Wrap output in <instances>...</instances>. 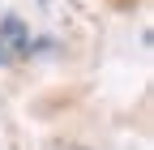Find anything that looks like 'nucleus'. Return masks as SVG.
<instances>
[{
    "instance_id": "1",
    "label": "nucleus",
    "mask_w": 154,
    "mask_h": 150,
    "mask_svg": "<svg viewBox=\"0 0 154 150\" xmlns=\"http://www.w3.org/2000/svg\"><path fill=\"white\" fill-rule=\"evenodd\" d=\"M0 39H5L9 56L17 60V56H30V30L17 13H5V22H0Z\"/></svg>"
},
{
    "instance_id": "2",
    "label": "nucleus",
    "mask_w": 154,
    "mask_h": 150,
    "mask_svg": "<svg viewBox=\"0 0 154 150\" xmlns=\"http://www.w3.org/2000/svg\"><path fill=\"white\" fill-rule=\"evenodd\" d=\"M9 60H13V56H9V47H5V39H0V69H5Z\"/></svg>"
}]
</instances>
